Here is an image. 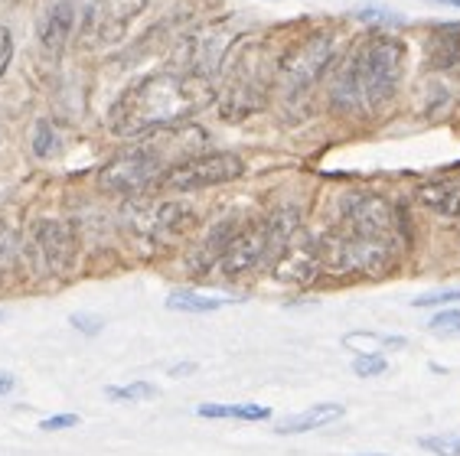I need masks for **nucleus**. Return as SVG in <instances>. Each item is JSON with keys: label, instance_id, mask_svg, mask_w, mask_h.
Here are the masks:
<instances>
[{"label": "nucleus", "instance_id": "f257e3e1", "mask_svg": "<svg viewBox=\"0 0 460 456\" xmlns=\"http://www.w3.org/2000/svg\"><path fill=\"white\" fill-rule=\"evenodd\" d=\"M199 108V95L180 75H144L121 92L108 124L118 137H141L183 121Z\"/></svg>", "mask_w": 460, "mask_h": 456}, {"label": "nucleus", "instance_id": "f03ea898", "mask_svg": "<svg viewBox=\"0 0 460 456\" xmlns=\"http://www.w3.org/2000/svg\"><path fill=\"white\" fill-rule=\"evenodd\" d=\"M353 79L363 111H379L395 98L402 85V72H405V43L392 33L369 36L353 56Z\"/></svg>", "mask_w": 460, "mask_h": 456}, {"label": "nucleus", "instance_id": "7ed1b4c3", "mask_svg": "<svg viewBox=\"0 0 460 456\" xmlns=\"http://www.w3.org/2000/svg\"><path fill=\"white\" fill-rule=\"evenodd\" d=\"M317 251H320V267L333 274L379 277V274H389L395 267V261H399V241L353 235L346 228H337L327 238H320Z\"/></svg>", "mask_w": 460, "mask_h": 456}, {"label": "nucleus", "instance_id": "20e7f679", "mask_svg": "<svg viewBox=\"0 0 460 456\" xmlns=\"http://www.w3.org/2000/svg\"><path fill=\"white\" fill-rule=\"evenodd\" d=\"M245 173V160L239 153H196L190 160H177L173 167L160 173L154 186L164 193H196V189H209V186L232 183Z\"/></svg>", "mask_w": 460, "mask_h": 456}, {"label": "nucleus", "instance_id": "39448f33", "mask_svg": "<svg viewBox=\"0 0 460 456\" xmlns=\"http://www.w3.org/2000/svg\"><path fill=\"white\" fill-rule=\"evenodd\" d=\"M337 56V39L333 33H310L297 46H291L278 62V82L288 95H301L307 88L317 85V79L330 69Z\"/></svg>", "mask_w": 460, "mask_h": 456}, {"label": "nucleus", "instance_id": "423d86ee", "mask_svg": "<svg viewBox=\"0 0 460 456\" xmlns=\"http://www.w3.org/2000/svg\"><path fill=\"white\" fill-rule=\"evenodd\" d=\"M164 170H167L164 167V150L141 144V147L124 150L115 160H108L105 167L98 170V186L115 196H137L144 189H151Z\"/></svg>", "mask_w": 460, "mask_h": 456}, {"label": "nucleus", "instance_id": "0eeeda50", "mask_svg": "<svg viewBox=\"0 0 460 456\" xmlns=\"http://www.w3.org/2000/svg\"><path fill=\"white\" fill-rule=\"evenodd\" d=\"M124 222L137 238L167 245L183 238L196 225V212L183 202H134L124 209Z\"/></svg>", "mask_w": 460, "mask_h": 456}, {"label": "nucleus", "instance_id": "6e6552de", "mask_svg": "<svg viewBox=\"0 0 460 456\" xmlns=\"http://www.w3.org/2000/svg\"><path fill=\"white\" fill-rule=\"evenodd\" d=\"M147 0H92L82 13L79 39L85 46H111L121 43L128 27L141 17Z\"/></svg>", "mask_w": 460, "mask_h": 456}, {"label": "nucleus", "instance_id": "1a4fd4ad", "mask_svg": "<svg viewBox=\"0 0 460 456\" xmlns=\"http://www.w3.org/2000/svg\"><path fill=\"white\" fill-rule=\"evenodd\" d=\"M343 228L353 235L399 241V212L376 193H353L343 199Z\"/></svg>", "mask_w": 460, "mask_h": 456}, {"label": "nucleus", "instance_id": "9d476101", "mask_svg": "<svg viewBox=\"0 0 460 456\" xmlns=\"http://www.w3.org/2000/svg\"><path fill=\"white\" fill-rule=\"evenodd\" d=\"M265 261H275V241H271V228L268 219L252 222L232 235V241L226 245L219 258V267L226 277H242V274L255 271Z\"/></svg>", "mask_w": 460, "mask_h": 456}, {"label": "nucleus", "instance_id": "9b49d317", "mask_svg": "<svg viewBox=\"0 0 460 456\" xmlns=\"http://www.w3.org/2000/svg\"><path fill=\"white\" fill-rule=\"evenodd\" d=\"M33 251L49 274H66L72 271V264L79 258V235L69 222L40 219L33 225Z\"/></svg>", "mask_w": 460, "mask_h": 456}, {"label": "nucleus", "instance_id": "f8f14e48", "mask_svg": "<svg viewBox=\"0 0 460 456\" xmlns=\"http://www.w3.org/2000/svg\"><path fill=\"white\" fill-rule=\"evenodd\" d=\"M75 27H79L75 4L72 0H53L49 7H43V13L36 20V39H40L46 53L59 56L69 46L72 36H75Z\"/></svg>", "mask_w": 460, "mask_h": 456}, {"label": "nucleus", "instance_id": "ddd939ff", "mask_svg": "<svg viewBox=\"0 0 460 456\" xmlns=\"http://www.w3.org/2000/svg\"><path fill=\"white\" fill-rule=\"evenodd\" d=\"M275 277L288 284H310L320 271V251L317 241L301 235H291V241L281 248V255L275 258Z\"/></svg>", "mask_w": 460, "mask_h": 456}, {"label": "nucleus", "instance_id": "4468645a", "mask_svg": "<svg viewBox=\"0 0 460 456\" xmlns=\"http://www.w3.org/2000/svg\"><path fill=\"white\" fill-rule=\"evenodd\" d=\"M415 199L441 219H460V180H428L415 189Z\"/></svg>", "mask_w": 460, "mask_h": 456}, {"label": "nucleus", "instance_id": "2eb2a0df", "mask_svg": "<svg viewBox=\"0 0 460 456\" xmlns=\"http://www.w3.org/2000/svg\"><path fill=\"white\" fill-rule=\"evenodd\" d=\"M239 232V222L235 219H222L219 225L209 228V235L199 241V248H196L193 255H190V271L193 274H206L213 264H219L222 251H226V245L232 241V235Z\"/></svg>", "mask_w": 460, "mask_h": 456}, {"label": "nucleus", "instance_id": "dca6fc26", "mask_svg": "<svg viewBox=\"0 0 460 456\" xmlns=\"http://www.w3.org/2000/svg\"><path fill=\"white\" fill-rule=\"evenodd\" d=\"M343 404L337 401H320L314 404V408H307L304 414H294V417H288V421L278 424V434H307V430H317V427H327L330 421H337V417H343Z\"/></svg>", "mask_w": 460, "mask_h": 456}, {"label": "nucleus", "instance_id": "f3484780", "mask_svg": "<svg viewBox=\"0 0 460 456\" xmlns=\"http://www.w3.org/2000/svg\"><path fill=\"white\" fill-rule=\"evenodd\" d=\"M229 303V297H206V294H193V290H173L167 297V307L180 310V313H216Z\"/></svg>", "mask_w": 460, "mask_h": 456}, {"label": "nucleus", "instance_id": "a211bd4d", "mask_svg": "<svg viewBox=\"0 0 460 456\" xmlns=\"http://www.w3.org/2000/svg\"><path fill=\"white\" fill-rule=\"evenodd\" d=\"M199 417H235V421H268L271 411L261 404H199Z\"/></svg>", "mask_w": 460, "mask_h": 456}, {"label": "nucleus", "instance_id": "6ab92c4d", "mask_svg": "<svg viewBox=\"0 0 460 456\" xmlns=\"http://www.w3.org/2000/svg\"><path fill=\"white\" fill-rule=\"evenodd\" d=\"M30 147H33V157H40V160H53V157H59V153H62V137H59V131L53 127V121H49V118H40V121L33 124Z\"/></svg>", "mask_w": 460, "mask_h": 456}, {"label": "nucleus", "instance_id": "aec40b11", "mask_svg": "<svg viewBox=\"0 0 460 456\" xmlns=\"http://www.w3.org/2000/svg\"><path fill=\"white\" fill-rule=\"evenodd\" d=\"M434 36V53H444L434 59V66H454L460 59V23H438Z\"/></svg>", "mask_w": 460, "mask_h": 456}, {"label": "nucleus", "instance_id": "412c9836", "mask_svg": "<svg viewBox=\"0 0 460 456\" xmlns=\"http://www.w3.org/2000/svg\"><path fill=\"white\" fill-rule=\"evenodd\" d=\"M17 264H20V238L13 228L0 222V284L17 271Z\"/></svg>", "mask_w": 460, "mask_h": 456}, {"label": "nucleus", "instance_id": "4be33fe9", "mask_svg": "<svg viewBox=\"0 0 460 456\" xmlns=\"http://www.w3.org/2000/svg\"><path fill=\"white\" fill-rule=\"evenodd\" d=\"M343 342H346V346H369L366 352L402 349V346H405V339H402V336H376V333H349Z\"/></svg>", "mask_w": 460, "mask_h": 456}, {"label": "nucleus", "instance_id": "5701e85b", "mask_svg": "<svg viewBox=\"0 0 460 456\" xmlns=\"http://www.w3.org/2000/svg\"><path fill=\"white\" fill-rule=\"evenodd\" d=\"M356 20H359V23H369V27H402V23H405L402 13L385 10V7H359L356 10Z\"/></svg>", "mask_w": 460, "mask_h": 456}, {"label": "nucleus", "instance_id": "b1692460", "mask_svg": "<svg viewBox=\"0 0 460 456\" xmlns=\"http://www.w3.org/2000/svg\"><path fill=\"white\" fill-rule=\"evenodd\" d=\"M154 395H157V388L147 385V381H131V385L108 388V398H111V401H151Z\"/></svg>", "mask_w": 460, "mask_h": 456}, {"label": "nucleus", "instance_id": "393cba45", "mask_svg": "<svg viewBox=\"0 0 460 456\" xmlns=\"http://www.w3.org/2000/svg\"><path fill=\"white\" fill-rule=\"evenodd\" d=\"M385 369H389V362H385V355H379V352H363V355H356V362H353V372L359 378H376Z\"/></svg>", "mask_w": 460, "mask_h": 456}, {"label": "nucleus", "instance_id": "a878e982", "mask_svg": "<svg viewBox=\"0 0 460 456\" xmlns=\"http://www.w3.org/2000/svg\"><path fill=\"white\" fill-rule=\"evenodd\" d=\"M428 329H431V333H441V336H457L460 333V310L447 307V310H441V313H434Z\"/></svg>", "mask_w": 460, "mask_h": 456}, {"label": "nucleus", "instance_id": "bb28decb", "mask_svg": "<svg viewBox=\"0 0 460 456\" xmlns=\"http://www.w3.org/2000/svg\"><path fill=\"white\" fill-rule=\"evenodd\" d=\"M451 303H460V287L434 290V294H421L411 300V307H451Z\"/></svg>", "mask_w": 460, "mask_h": 456}, {"label": "nucleus", "instance_id": "cd10ccee", "mask_svg": "<svg viewBox=\"0 0 460 456\" xmlns=\"http://www.w3.org/2000/svg\"><path fill=\"white\" fill-rule=\"evenodd\" d=\"M418 443L438 456H460V437H421Z\"/></svg>", "mask_w": 460, "mask_h": 456}, {"label": "nucleus", "instance_id": "c85d7f7f", "mask_svg": "<svg viewBox=\"0 0 460 456\" xmlns=\"http://www.w3.org/2000/svg\"><path fill=\"white\" fill-rule=\"evenodd\" d=\"M10 59H13V36H10L7 27H0V79H4Z\"/></svg>", "mask_w": 460, "mask_h": 456}, {"label": "nucleus", "instance_id": "c756f323", "mask_svg": "<svg viewBox=\"0 0 460 456\" xmlns=\"http://www.w3.org/2000/svg\"><path fill=\"white\" fill-rule=\"evenodd\" d=\"M72 326H75V329H79V333H85V336H95V333H102V320H98V316H89V313H75L69 320Z\"/></svg>", "mask_w": 460, "mask_h": 456}, {"label": "nucleus", "instance_id": "7c9ffc66", "mask_svg": "<svg viewBox=\"0 0 460 456\" xmlns=\"http://www.w3.org/2000/svg\"><path fill=\"white\" fill-rule=\"evenodd\" d=\"M75 424H79L75 414H56V417H46L40 427L43 430H66V427H75Z\"/></svg>", "mask_w": 460, "mask_h": 456}, {"label": "nucleus", "instance_id": "2f4dec72", "mask_svg": "<svg viewBox=\"0 0 460 456\" xmlns=\"http://www.w3.org/2000/svg\"><path fill=\"white\" fill-rule=\"evenodd\" d=\"M193 372H196V362H180V365H173V369H170V375L183 378V375H193Z\"/></svg>", "mask_w": 460, "mask_h": 456}, {"label": "nucleus", "instance_id": "473e14b6", "mask_svg": "<svg viewBox=\"0 0 460 456\" xmlns=\"http://www.w3.org/2000/svg\"><path fill=\"white\" fill-rule=\"evenodd\" d=\"M13 385H17L13 375H10V372H0V398L7 395V391H13Z\"/></svg>", "mask_w": 460, "mask_h": 456}, {"label": "nucleus", "instance_id": "72a5a7b5", "mask_svg": "<svg viewBox=\"0 0 460 456\" xmlns=\"http://www.w3.org/2000/svg\"><path fill=\"white\" fill-rule=\"evenodd\" d=\"M434 4H447V7H457L460 10V0H434Z\"/></svg>", "mask_w": 460, "mask_h": 456}, {"label": "nucleus", "instance_id": "f704fd0d", "mask_svg": "<svg viewBox=\"0 0 460 456\" xmlns=\"http://www.w3.org/2000/svg\"><path fill=\"white\" fill-rule=\"evenodd\" d=\"M359 456H389V453H359Z\"/></svg>", "mask_w": 460, "mask_h": 456}, {"label": "nucleus", "instance_id": "c9c22d12", "mask_svg": "<svg viewBox=\"0 0 460 456\" xmlns=\"http://www.w3.org/2000/svg\"><path fill=\"white\" fill-rule=\"evenodd\" d=\"M0 320H4V310H0Z\"/></svg>", "mask_w": 460, "mask_h": 456}]
</instances>
